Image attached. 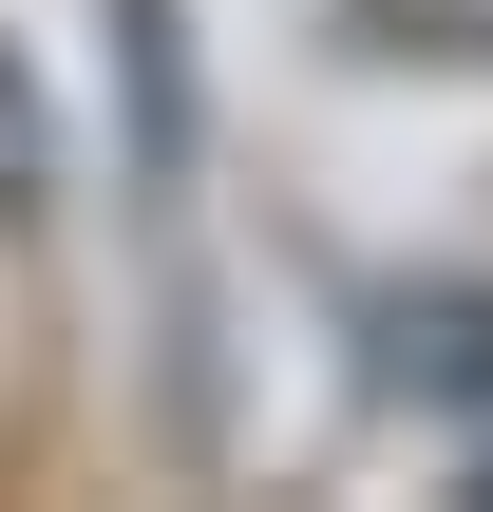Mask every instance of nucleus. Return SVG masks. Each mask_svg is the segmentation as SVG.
<instances>
[{"label":"nucleus","instance_id":"f257e3e1","mask_svg":"<svg viewBox=\"0 0 493 512\" xmlns=\"http://www.w3.org/2000/svg\"><path fill=\"white\" fill-rule=\"evenodd\" d=\"M380 380H399V399H493V285L380 304Z\"/></svg>","mask_w":493,"mask_h":512},{"label":"nucleus","instance_id":"f03ea898","mask_svg":"<svg viewBox=\"0 0 493 512\" xmlns=\"http://www.w3.org/2000/svg\"><path fill=\"white\" fill-rule=\"evenodd\" d=\"M57 209V114H38V57L0 38V228H38Z\"/></svg>","mask_w":493,"mask_h":512},{"label":"nucleus","instance_id":"7ed1b4c3","mask_svg":"<svg viewBox=\"0 0 493 512\" xmlns=\"http://www.w3.org/2000/svg\"><path fill=\"white\" fill-rule=\"evenodd\" d=\"M380 57H493V0H361Z\"/></svg>","mask_w":493,"mask_h":512}]
</instances>
